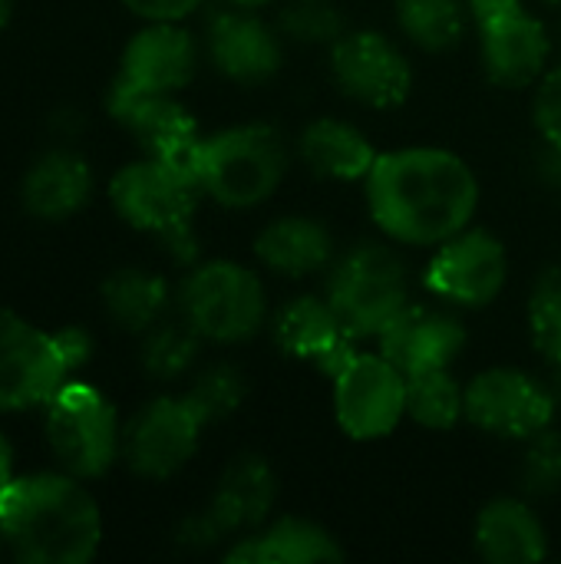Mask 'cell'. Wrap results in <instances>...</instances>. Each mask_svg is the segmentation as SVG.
<instances>
[{
    "mask_svg": "<svg viewBox=\"0 0 561 564\" xmlns=\"http://www.w3.org/2000/svg\"><path fill=\"white\" fill-rule=\"evenodd\" d=\"M367 182V208L377 228L410 248H436L470 228L479 208L473 169L446 149H397L377 155Z\"/></svg>",
    "mask_w": 561,
    "mask_h": 564,
    "instance_id": "obj_1",
    "label": "cell"
},
{
    "mask_svg": "<svg viewBox=\"0 0 561 564\" xmlns=\"http://www.w3.org/2000/svg\"><path fill=\"white\" fill-rule=\"evenodd\" d=\"M99 509L69 476H23L0 492V539L20 562H89L99 549Z\"/></svg>",
    "mask_w": 561,
    "mask_h": 564,
    "instance_id": "obj_2",
    "label": "cell"
},
{
    "mask_svg": "<svg viewBox=\"0 0 561 564\" xmlns=\"http://www.w3.org/2000/svg\"><path fill=\"white\" fill-rule=\"evenodd\" d=\"M288 172V142L278 129L248 122L202 139L198 185L225 208L268 202Z\"/></svg>",
    "mask_w": 561,
    "mask_h": 564,
    "instance_id": "obj_3",
    "label": "cell"
},
{
    "mask_svg": "<svg viewBox=\"0 0 561 564\" xmlns=\"http://www.w3.org/2000/svg\"><path fill=\"white\" fill-rule=\"evenodd\" d=\"M202 185L159 162V159H142L116 172L109 185V198L122 221L132 228L159 238L172 258L192 261L198 254L195 241V208H198Z\"/></svg>",
    "mask_w": 561,
    "mask_h": 564,
    "instance_id": "obj_4",
    "label": "cell"
},
{
    "mask_svg": "<svg viewBox=\"0 0 561 564\" xmlns=\"http://www.w3.org/2000/svg\"><path fill=\"white\" fill-rule=\"evenodd\" d=\"M324 297L354 340L380 337V330L410 304L407 264L387 245H357L334 264Z\"/></svg>",
    "mask_w": 561,
    "mask_h": 564,
    "instance_id": "obj_5",
    "label": "cell"
},
{
    "mask_svg": "<svg viewBox=\"0 0 561 564\" xmlns=\"http://www.w3.org/2000/svg\"><path fill=\"white\" fill-rule=\"evenodd\" d=\"M185 324L212 344L251 340L268 317V294L251 268L235 261L198 264L179 291Z\"/></svg>",
    "mask_w": 561,
    "mask_h": 564,
    "instance_id": "obj_6",
    "label": "cell"
},
{
    "mask_svg": "<svg viewBox=\"0 0 561 564\" xmlns=\"http://www.w3.org/2000/svg\"><path fill=\"white\" fill-rule=\"evenodd\" d=\"M46 440L53 456L83 479L103 476L122 443L112 403L86 383H63L56 390L46 413Z\"/></svg>",
    "mask_w": 561,
    "mask_h": 564,
    "instance_id": "obj_7",
    "label": "cell"
},
{
    "mask_svg": "<svg viewBox=\"0 0 561 564\" xmlns=\"http://www.w3.org/2000/svg\"><path fill=\"white\" fill-rule=\"evenodd\" d=\"M559 400L549 383L516 367H493L466 387V420L499 440H532L555 420Z\"/></svg>",
    "mask_w": 561,
    "mask_h": 564,
    "instance_id": "obj_8",
    "label": "cell"
},
{
    "mask_svg": "<svg viewBox=\"0 0 561 564\" xmlns=\"http://www.w3.org/2000/svg\"><path fill=\"white\" fill-rule=\"evenodd\" d=\"M278 499V479L261 456H238L218 479L208 506L192 516L179 539L188 549H212L231 535H248L268 522Z\"/></svg>",
    "mask_w": 561,
    "mask_h": 564,
    "instance_id": "obj_9",
    "label": "cell"
},
{
    "mask_svg": "<svg viewBox=\"0 0 561 564\" xmlns=\"http://www.w3.org/2000/svg\"><path fill=\"white\" fill-rule=\"evenodd\" d=\"M334 413L350 440H384L407 416V377L384 354L357 350L334 373Z\"/></svg>",
    "mask_w": 561,
    "mask_h": 564,
    "instance_id": "obj_10",
    "label": "cell"
},
{
    "mask_svg": "<svg viewBox=\"0 0 561 564\" xmlns=\"http://www.w3.org/2000/svg\"><path fill=\"white\" fill-rule=\"evenodd\" d=\"M509 278V258L503 241L486 228H463L450 241L436 245L427 264V288L453 307H489Z\"/></svg>",
    "mask_w": 561,
    "mask_h": 564,
    "instance_id": "obj_11",
    "label": "cell"
},
{
    "mask_svg": "<svg viewBox=\"0 0 561 564\" xmlns=\"http://www.w3.org/2000/svg\"><path fill=\"white\" fill-rule=\"evenodd\" d=\"M331 73L347 99L370 109H393L413 89L407 53L377 30H347L331 46Z\"/></svg>",
    "mask_w": 561,
    "mask_h": 564,
    "instance_id": "obj_12",
    "label": "cell"
},
{
    "mask_svg": "<svg viewBox=\"0 0 561 564\" xmlns=\"http://www.w3.org/2000/svg\"><path fill=\"white\" fill-rule=\"evenodd\" d=\"M66 373L69 367L56 340L0 307V410L50 403L66 383Z\"/></svg>",
    "mask_w": 561,
    "mask_h": 564,
    "instance_id": "obj_13",
    "label": "cell"
},
{
    "mask_svg": "<svg viewBox=\"0 0 561 564\" xmlns=\"http://www.w3.org/2000/svg\"><path fill=\"white\" fill-rule=\"evenodd\" d=\"M109 112L136 135L145 159H159L198 182L202 135L188 109L179 106L172 93H136L112 83Z\"/></svg>",
    "mask_w": 561,
    "mask_h": 564,
    "instance_id": "obj_14",
    "label": "cell"
},
{
    "mask_svg": "<svg viewBox=\"0 0 561 564\" xmlns=\"http://www.w3.org/2000/svg\"><path fill=\"white\" fill-rule=\"evenodd\" d=\"M205 420L185 397H159L142 406L122 433V453L132 473L145 479L175 476L198 449Z\"/></svg>",
    "mask_w": 561,
    "mask_h": 564,
    "instance_id": "obj_15",
    "label": "cell"
},
{
    "mask_svg": "<svg viewBox=\"0 0 561 564\" xmlns=\"http://www.w3.org/2000/svg\"><path fill=\"white\" fill-rule=\"evenodd\" d=\"M380 354L403 373H430V370H450L453 360L466 347V327L443 311L407 304L377 337Z\"/></svg>",
    "mask_w": 561,
    "mask_h": 564,
    "instance_id": "obj_16",
    "label": "cell"
},
{
    "mask_svg": "<svg viewBox=\"0 0 561 564\" xmlns=\"http://www.w3.org/2000/svg\"><path fill=\"white\" fill-rule=\"evenodd\" d=\"M205 46L215 69L241 86L268 83L284 63L281 36L245 7L215 13L205 30Z\"/></svg>",
    "mask_w": 561,
    "mask_h": 564,
    "instance_id": "obj_17",
    "label": "cell"
},
{
    "mask_svg": "<svg viewBox=\"0 0 561 564\" xmlns=\"http://www.w3.org/2000/svg\"><path fill=\"white\" fill-rule=\"evenodd\" d=\"M479 30H483V63L493 83L506 89H522L546 76L552 56V36L539 17L519 7L479 23Z\"/></svg>",
    "mask_w": 561,
    "mask_h": 564,
    "instance_id": "obj_18",
    "label": "cell"
},
{
    "mask_svg": "<svg viewBox=\"0 0 561 564\" xmlns=\"http://www.w3.org/2000/svg\"><path fill=\"white\" fill-rule=\"evenodd\" d=\"M274 340L288 357L308 360L331 377L357 354V340L347 334L331 301L314 294H301L274 314Z\"/></svg>",
    "mask_w": 561,
    "mask_h": 564,
    "instance_id": "obj_19",
    "label": "cell"
},
{
    "mask_svg": "<svg viewBox=\"0 0 561 564\" xmlns=\"http://www.w3.org/2000/svg\"><path fill=\"white\" fill-rule=\"evenodd\" d=\"M195 76V43L172 20H152V26L139 30L119 69V86L136 93H175L188 86Z\"/></svg>",
    "mask_w": 561,
    "mask_h": 564,
    "instance_id": "obj_20",
    "label": "cell"
},
{
    "mask_svg": "<svg viewBox=\"0 0 561 564\" xmlns=\"http://www.w3.org/2000/svg\"><path fill=\"white\" fill-rule=\"evenodd\" d=\"M344 549L331 532L308 519H274L241 539L225 552L228 564H314L341 562Z\"/></svg>",
    "mask_w": 561,
    "mask_h": 564,
    "instance_id": "obj_21",
    "label": "cell"
},
{
    "mask_svg": "<svg viewBox=\"0 0 561 564\" xmlns=\"http://www.w3.org/2000/svg\"><path fill=\"white\" fill-rule=\"evenodd\" d=\"M258 261L284 278H308L331 264L334 258V235L324 221L308 215H288L271 221L255 238Z\"/></svg>",
    "mask_w": 561,
    "mask_h": 564,
    "instance_id": "obj_22",
    "label": "cell"
},
{
    "mask_svg": "<svg viewBox=\"0 0 561 564\" xmlns=\"http://www.w3.org/2000/svg\"><path fill=\"white\" fill-rule=\"evenodd\" d=\"M476 552L493 564L542 562L549 535L522 499H496L476 519Z\"/></svg>",
    "mask_w": 561,
    "mask_h": 564,
    "instance_id": "obj_23",
    "label": "cell"
},
{
    "mask_svg": "<svg viewBox=\"0 0 561 564\" xmlns=\"http://www.w3.org/2000/svg\"><path fill=\"white\" fill-rule=\"evenodd\" d=\"M298 155L314 175L334 182H360L377 162L374 142L344 119H314L298 139Z\"/></svg>",
    "mask_w": 561,
    "mask_h": 564,
    "instance_id": "obj_24",
    "label": "cell"
},
{
    "mask_svg": "<svg viewBox=\"0 0 561 564\" xmlns=\"http://www.w3.org/2000/svg\"><path fill=\"white\" fill-rule=\"evenodd\" d=\"M93 192V172L86 165V159H79L76 152L56 149L46 152L23 182V205L30 215L43 218V221H60L69 218L73 212H79L86 205Z\"/></svg>",
    "mask_w": 561,
    "mask_h": 564,
    "instance_id": "obj_25",
    "label": "cell"
},
{
    "mask_svg": "<svg viewBox=\"0 0 561 564\" xmlns=\"http://www.w3.org/2000/svg\"><path fill=\"white\" fill-rule=\"evenodd\" d=\"M103 304L109 317L132 330V334H149L159 317L165 314L169 304V284L159 274L139 271V268H122L106 278L103 284Z\"/></svg>",
    "mask_w": 561,
    "mask_h": 564,
    "instance_id": "obj_26",
    "label": "cell"
},
{
    "mask_svg": "<svg viewBox=\"0 0 561 564\" xmlns=\"http://www.w3.org/2000/svg\"><path fill=\"white\" fill-rule=\"evenodd\" d=\"M466 10L463 0H397V23L413 46L446 53L466 33Z\"/></svg>",
    "mask_w": 561,
    "mask_h": 564,
    "instance_id": "obj_27",
    "label": "cell"
},
{
    "mask_svg": "<svg viewBox=\"0 0 561 564\" xmlns=\"http://www.w3.org/2000/svg\"><path fill=\"white\" fill-rule=\"evenodd\" d=\"M407 416L427 430H453L466 416V387L450 370L407 377Z\"/></svg>",
    "mask_w": 561,
    "mask_h": 564,
    "instance_id": "obj_28",
    "label": "cell"
},
{
    "mask_svg": "<svg viewBox=\"0 0 561 564\" xmlns=\"http://www.w3.org/2000/svg\"><path fill=\"white\" fill-rule=\"evenodd\" d=\"M198 334L182 324H155L142 344V367L155 380H179L198 357Z\"/></svg>",
    "mask_w": 561,
    "mask_h": 564,
    "instance_id": "obj_29",
    "label": "cell"
},
{
    "mask_svg": "<svg viewBox=\"0 0 561 564\" xmlns=\"http://www.w3.org/2000/svg\"><path fill=\"white\" fill-rule=\"evenodd\" d=\"M281 36L301 46H334L347 33V20L334 0H291L281 10Z\"/></svg>",
    "mask_w": 561,
    "mask_h": 564,
    "instance_id": "obj_30",
    "label": "cell"
},
{
    "mask_svg": "<svg viewBox=\"0 0 561 564\" xmlns=\"http://www.w3.org/2000/svg\"><path fill=\"white\" fill-rule=\"evenodd\" d=\"M529 334L536 350L561 367V268L542 271L529 294Z\"/></svg>",
    "mask_w": 561,
    "mask_h": 564,
    "instance_id": "obj_31",
    "label": "cell"
},
{
    "mask_svg": "<svg viewBox=\"0 0 561 564\" xmlns=\"http://www.w3.org/2000/svg\"><path fill=\"white\" fill-rule=\"evenodd\" d=\"M185 400L195 406V413L205 420V426L218 423V420L231 416L241 406V400H245V377H241V370H235L228 364H215V367H208L192 383Z\"/></svg>",
    "mask_w": 561,
    "mask_h": 564,
    "instance_id": "obj_32",
    "label": "cell"
},
{
    "mask_svg": "<svg viewBox=\"0 0 561 564\" xmlns=\"http://www.w3.org/2000/svg\"><path fill=\"white\" fill-rule=\"evenodd\" d=\"M526 456H522V489L529 496H552L561 489V436L549 426L526 440Z\"/></svg>",
    "mask_w": 561,
    "mask_h": 564,
    "instance_id": "obj_33",
    "label": "cell"
},
{
    "mask_svg": "<svg viewBox=\"0 0 561 564\" xmlns=\"http://www.w3.org/2000/svg\"><path fill=\"white\" fill-rule=\"evenodd\" d=\"M532 116H536V126L546 135V142L561 149V66L549 69L539 79L536 102H532Z\"/></svg>",
    "mask_w": 561,
    "mask_h": 564,
    "instance_id": "obj_34",
    "label": "cell"
},
{
    "mask_svg": "<svg viewBox=\"0 0 561 564\" xmlns=\"http://www.w3.org/2000/svg\"><path fill=\"white\" fill-rule=\"evenodd\" d=\"M132 13L145 17V20H182L192 10H198L202 0H122Z\"/></svg>",
    "mask_w": 561,
    "mask_h": 564,
    "instance_id": "obj_35",
    "label": "cell"
},
{
    "mask_svg": "<svg viewBox=\"0 0 561 564\" xmlns=\"http://www.w3.org/2000/svg\"><path fill=\"white\" fill-rule=\"evenodd\" d=\"M53 340H56V347H60L69 370H76V367H83L89 360V337L83 330H76V327L60 330V334H53Z\"/></svg>",
    "mask_w": 561,
    "mask_h": 564,
    "instance_id": "obj_36",
    "label": "cell"
},
{
    "mask_svg": "<svg viewBox=\"0 0 561 564\" xmlns=\"http://www.w3.org/2000/svg\"><path fill=\"white\" fill-rule=\"evenodd\" d=\"M466 7H470V13L476 17V23H486V20H493V17H503V13H509V10H519L522 0H466Z\"/></svg>",
    "mask_w": 561,
    "mask_h": 564,
    "instance_id": "obj_37",
    "label": "cell"
},
{
    "mask_svg": "<svg viewBox=\"0 0 561 564\" xmlns=\"http://www.w3.org/2000/svg\"><path fill=\"white\" fill-rule=\"evenodd\" d=\"M542 178L549 182V188H555L561 195V149H555V145L542 159Z\"/></svg>",
    "mask_w": 561,
    "mask_h": 564,
    "instance_id": "obj_38",
    "label": "cell"
},
{
    "mask_svg": "<svg viewBox=\"0 0 561 564\" xmlns=\"http://www.w3.org/2000/svg\"><path fill=\"white\" fill-rule=\"evenodd\" d=\"M10 482H13V476H10V443L0 436V492H3Z\"/></svg>",
    "mask_w": 561,
    "mask_h": 564,
    "instance_id": "obj_39",
    "label": "cell"
},
{
    "mask_svg": "<svg viewBox=\"0 0 561 564\" xmlns=\"http://www.w3.org/2000/svg\"><path fill=\"white\" fill-rule=\"evenodd\" d=\"M228 7H245V10H258V7H268L271 0H225Z\"/></svg>",
    "mask_w": 561,
    "mask_h": 564,
    "instance_id": "obj_40",
    "label": "cell"
},
{
    "mask_svg": "<svg viewBox=\"0 0 561 564\" xmlns=\"http://www.w3.org/2000/svg\"><path fill=\"white\" fill-rule=\"evenodd\" d=\"M10 7H13V0H0V26H7V20H10Z\"/></svg>",
    "mask_w": 561,
    "mask_h": 564,
    "instance_id": "obj_41",
    "label": "cell"
},
{
    "mask_svg": "<svg viewBox=\"0 0 561 564\" xmlns=\"http://www.w3.org/2000/svg\"><path fill=\"white\" fill-rule=\"evenodd\" d=\"M542 3H552V7H561V0H542Z\"/></svg>",
    "mask_w": 561,
    "mask_h": 564,
    "instance_id": "obj_42",
    "label": "cell"
},
{
    "mask_svg": "<svg viewBox=\"0 0 561 564\" xmlns=\"http://www.w3.org/2000/svg\"><path fill=\"white\" fill-rule=\"evenodd\" d=\"M559 40H561V26H559Z\"/></svg>",
    "mask_w": 561,
    "mask_h": 564,
    "instance_id": "obj_43",
    "label": "cell"
}]
</instances>
